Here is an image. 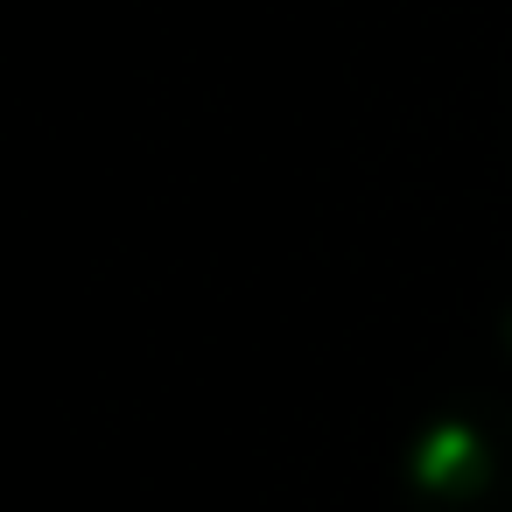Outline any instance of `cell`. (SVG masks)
Instances as JSON below:
<instances>
[{"label": "cell", "mask_w": 512, "mask_h": 512, "mask_svg": "<svg viewBox=\"0 0 512 512\" xmlns=\"http://www.w3.org/2000/svg\"><path fill=\"white\" fill-rule=\"evenodd\" d=\"M407 512H512V407H442L400 456Z\"/></svg>", "instance_id": "1"}]
</instances>
